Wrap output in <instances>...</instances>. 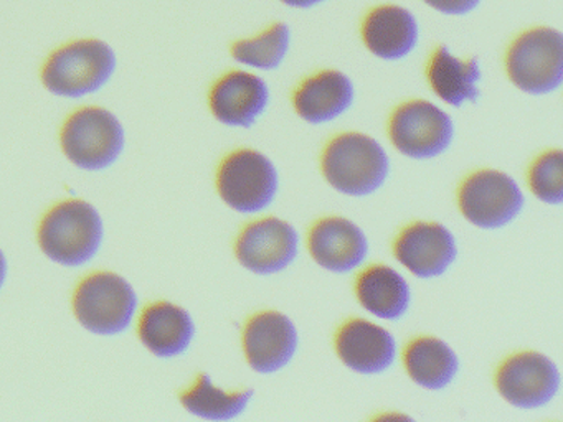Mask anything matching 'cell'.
Instances as JSON below:
<instances>
[{"label":"cell","instance_id":"cell-1","mask_svg":"<svg viewBox=\"0 0 563 422\" xmlns=\"http://www.w3.org/2000/svg\"><path fill=\"white\" fill-rule=\"evenodd\" d=\"M321 170L339 193L367 197L387 180L390 160L385 148L371 135L344 132L325 144Z\"/></svg>","mask_w":563,"mask_h":422},{"label":"cell","instance_id":"cell-2","mask_svg":"<svg viewBox=\"0 0 563 422\" xmlns=\"http://www.w3.org/2000/svg\"><path fill=\"white\" fill-rule=\"evenodd\" d=\"M103 234V220L93 204L65 200L44 214L37 237L48 259L62 266L78 267L97 256Z\"/></svg>","mask_w":563,"mask_h":422},{"label":"cell","instance_id":"cell-3","mask_svg":"<svg viewBox=\"0 0 563 422\" xmlns=\"http://www.w3.org/2000/svg\"><path fill=\"white\" fill-rule=\"evenodd\" d=\"M117 69V53L101 40H77L55 49L42 69V82L55 96L84 98L100 91Z\"/></svg>","mask_w":563,"mask_h":422},{"label":"cell","instance_id":"cell-4","mask_svg":"<svg viewBox=\"0 0 563 422\" xmlns=\"http://www.w3.org/2000/svg\"><path fill=\"white\" fill-rule=\"evenodd\" d=\"M507 76L520 91L550 95L563 81V35L550 26H537L517 36L506 56Z\"/></svg>","mask_w":563,"mask_h":422},{"label":"cell","instance_id":"cell-5","mask_svg":"<svg viewBox=\"0 0 563 422\" xmlns=\"http://www.w3.org/2000/svg\"><path fill=\"white\" fill-rule=\"evenodd\" d=\"M137 296L120 274L100 273L85 277L74 293L78 322L97 335H118L128 330L136 312Z\"/></svg>","mask_w":563,"mask_h":422},{"label":"cell","instance_id":"cell-6","mask_svg":"<svg viewBox=\"0 0 563 422\" xmlns=\"http://www.w3.org/2000/svg\"><path fill=\"white\" fill-rule=\"evenodd\" d=\"M60 144L71 164L98 171L113 165L124 148V129L108 109H78L62 127Z\"/></svg>","mask_w":563,"mask_h":422},{"label":"cell","instance_id":"cell-7","mask_svg":"<svg viewBox=\"0 0 563 422\" xmlns=\"http://www.w3.org/2000/svg\"><path fill=\"white\" fill-rule=\"evenodd\" d=\"M278 185L275 164L253 148H239L227 155L217 170L220 198L239 213L266 210L275 201Z\"/></svg>","mask_w":563,"mask_h":422},{"label":"cell","instance_id":"cell-8","mask_svg":"<svg viewBox=\"0 0 563 422\" xmlns=\"http://www.w3.org/2000/svg\"><path fill=\"white\" fill-rule=\"evenodd\" d=\"M526 198L510 175L494 168L473 171L457 188V207L481 230H499L523 210Z\"/></svg>","mask_w":563,"mask_h":422},{"label":"cell","instance_id":"cell-9","mask_svg":"<svg viewBox=\"0 0 563 422\" xmlns=\"http://www.w3.org/2000/svg\"><path fill=\"white\" fill-rule=\"evenodd\" d=\"M388 137L405 157L430 160L450 148L453 119L433 102L413 99L398 106L390 115Z\"/></svg>","mask_w":563,"mask_h":422},{"label":"cell","instance_id":"cell-10","mask_svg":"<svg viewBox=\"0 0 563 422\" xmlns=\"http://www.w3.org/2000/svg\"><path fill=\"white\" fill-rule=\"evenodd\" d=\"M494 382L509 404L519 409H539L549 404L559 392L560 371L543 353L519 352L500 363Z\"/></svg>","mask_w":563,"mask_h":422},{"label":"cell","instance_id":"cell-11","mask_svg":"<svg viewBox=\"0 0 563 422\" xmlns=\"http://www.w3.org/2000/svg\"><path fill=\"white\" fill-rule=\"evenodd\" d=\"M298 253V231L288 221L276 216L250 221L235 241L239 263L260 276L282 273L295 263Z\"/></svg>","mask_w":563,"mask_h":422},{"label":"cell","instance_id":"cell-12","mask_svg":"<svg viewBox=\"0 0 563 422\" xmlns=\"http://www.w3.org/2000/svg\"><path fill=\"white\" fill-rule=\"evenodd\" d=\"M242 343L250 368L272 375L282 371L295 358L299 346L298 329L285 313L263 310L246 320Z\"/></svg>","mask_w":563,"mask_h":422},{"label":"cell","instance_id":"cell-13","mask_svg":"<svg viewBox=\"0 0 563 422\" xmlns=\"http://www.w3.org/2000/svg\"><path fill=\"white\" fill-rule=\"evenodd\" d=\"M394 254L413 276L433 279L453 266L457 246L453 233L444 224L415 221L395 237Z\"/></svg>","mask_w":563,"mask_h":422},{"label":"cell","instance_id":"cell-14","mask_svg":"<svg viewBox=\"0 0 563 422\" xmlns=\"http://www.w3.org/2000/svg\"><path fill=\"white\" fill-rule=\"evenodd\" d=\"M339 359L358 375H378L394 365L395 336L384 326L365 319L345 320L334 336Z\"/></svg>","mask_w":563,"mask_h":422},{"label":"cell","instance_id":"cell-15","mask_svg":"<svg viewBox=\"0 0 563 422\" xmlns=\"http://www.w3.org/2000/svg\"><path fill=\"white\" fill-rule=\"evenodd\" d=\"M308 247L312 259L322 269L345 274L357 269L367 259L368 240L354 221L325 216L309 230Z\"/></svg>","mask_w":563,"mask_h":422},{"label":"cell","instance_id":"cell-16","mask_svg":"<svg viewBox=\"0 0 563 422\" xmlns=\"http://www.w3.org/2000/svg\"><path fill=\"white\" fill-rule=\"evenodd\" d=\"M268 102V85L253 73H227L210 89L209 104L213 118L232 127H252Z\"/></svg>","mask_w":563,"mask_h":422},{"label":"cell","instance_id":"cell-17","mask_svg":"<svg viewBox=\"0 0 563 422\" xmlns=\"http://www.w3.org/2000/svg\"><path fill=\"white\" fill-rule=\"evenodd\" d=\"M352 79L338 69H324L306 78L292 96V106L302 121L324 124L351 109L354 102Z\"/></svg>","mask_w":563,"mask_h":422},{"label":"cell","instance_id":"cell-18","mask_svg":"<svg viewBox=\"0 0 563 422\" xmlns=\"http://www.w3.org/2000/svg\"><path fill=\"white\" fill-rule=\"evenodd\" d=\"M141 343L159 358L183 355L196 335L192 316L183 307L161 300L143 310L137 323Z\"/></svg>","mask_w":563,"mask_h":422},{"label":"cell","instance_id":"cell-19","mask_svg":"<svg viewBox=\"0 0 563 422\" xmlns=\"http://www.w3.org/2000/svg\"><path fill=\"white\" fill-rule=\"evenodd\" d=\"M418 36L417 19L400 5H380L371 10L362 25L365 46L382 59H401L410 55Z\"/></svg>","mask_w":563,"mask_h":422},{"label":"cell","instance_id":"cell-20","mask_svg":"<svg viewBox=\"0 0 563 422\" xmlns=\"http://www.w3.org/2000/svg\"><path fill=\"white\" fill-rule=\"evenodd\" d=\"M355 296L368 313L382 320H400L408 312L411 300L405 277L385 264H374L358 274Z\"/></svg>","mask_w":563,"mask_h":422},{"label":"cell","instance_id":"cell-21","mask_svg":"<svg viewBox=\"0 0 563 422\" xmlns=\"http://www.w3.org/2000/svg\"><path fill=\"white\" fill-rule=\"evenodd\" d=\"M481 76L483 71L477 58H456L444 45L434 49L427 66L428 82L434 95L453 108H461L466 101L476 102L479 99L477 82L481 81Z\"/></svg>","mask_w":563,"mask_h":422},{"label":"cell","instance_id":"cell-22","mask_svg":"<svg viewBox=\"0 0 563 422\" xmlns=\"http://www.w3.org/2000/svg\"><path fill=\"white\" fill-rule=\"evenodd\" d=\"M404 365L413 382L431 391L446 388L460 371L456 352L443 340L430 335L408 342Z\"/></svg>","mask_w":563,"mask_h":422},{"label":"cell","instance_id":"cell-23","mask_svg":"<svg viewBox=\"0 0 563 422\" xmlns=\"http://www.w3.org/2000/svg\"><path fill=\"white\" fill-rule=\"evenodd\" d=\"M253 389L225 391L217 388L207 373H200L196 381L179 395L180 402L190 414L209 421H230L245 412L252 401Z\"/></svg>","mask_w":563,"mask_h":422},{"label":"cell","instance_id":"cell-24","mask_svg":"<svg viewBox=\"0 0 563 422\" xmlns=\"http://www.w3.org/2000/svg\"><path fill=\"white\" fill-rule=\"evenodd\" d=\"M289 42H291L289 26L278 22L253 38L233 43L232 56L242 65L272 71L278 68L288 55Z\"/></svg>","mask_w":563,"mask_h":422},{"label":"cell","instance_id":"cell-25","mask_svg":"<svg viewBox=\"0 0 563 422\" xmlns=\"http://www.w3.org/2000/svg\"><path fill=\"white\" fill-rule=\"evenodd\" d=\"M530 190L543 203L563 201V154L560 148L543 152L530 164L527 174Z\"/></svg>","mask_w":563,"mask_h":422},{"label":"cell","instance_id":"cell-26","mask_svg":"<svg viewBox=\"0 0 563 422\" xmlns=\"http://www.w3.org/2000/svg\"><path fill=\"white\" fill-rule=\"evenodd\" d=\"M423 2L446 15H466L479 5L481 0H423Z\"/></svg>","mask_w":563,"mask_h":422},{"label":"cell","instance_id":"cell-27","mask_svg":"<svg viewBox=\"0 0 563 422\" xmlns=\"http://www.w3.org/2000/svg\"><path fill=\"white\" fill-rule=\"evenodd\" d=\"M286 5L298 7V9H309V7L318 5L324 0H282Z\"/></svg>","mask_w":563,"mask_h":422},{"label":"cell","instance_id":"cell-28","mask_svg":"<svg viewBox=\"0 0 563 422\" xmlns=\"http://www.w3.org/2000/svg\"><path fill=\"white\" fill-rule=\"evenodd\" d=\"M5 276H8V260H5L4 253L0 249V289L4 286Z\"/></svg>","mask_w":563,"mask_h":422}]
</instances>
